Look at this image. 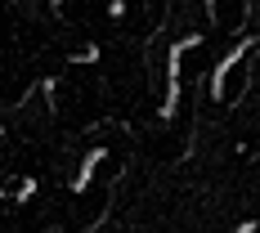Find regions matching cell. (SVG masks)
<instances>
[{
  "label": "cell",
  "mask_w": 260,
  "mask_h": 233,
  "mask_svg": "<svg viewBox=\"0 0 260 233\" xmlns=\"http://www.w3.org/2000/svg\"><path fill=\"white\" fill-rule=\"evenodd\" d=\"M99 157H104V148H94V153L81 161V171H77V180H72V193H85L90 188V175H94V166H99Z\"/></svg>",
  "instance_id": "7a4b0ae2"
},
{
  "label": "cell",
  "mask_w": 260,
  "mask_h": 233,
  "mask_svg": "<svg viewBox=\"0 0 260 233\" xmlns=\"http://www.w3.org/2000/svg\"><path fill=\"white\" fill-rule=\"evenodd\" d=\"M234 233H256V220H242V224H238Z\"/></svg>",
  "instance_id": "3957f363"
},
{
  "label": "cell",
  "mask_w": 260,
  "mask_h": 233,
  "mask_svg": "<svg viewBox=\"0 0 260 233\" xmlns=\"http://www.w3.org/2000/svg\"><path fill=\"white\" fill-rule=\"evenodd\" d=\"M193 45H202V36H184V41L171 45V94H166V104H161V117L175 112V99H180V54L193 50Z\"/></svg>",
  "instance_id": "6da1fadb"
}]
</instances>
